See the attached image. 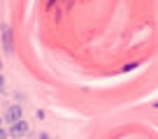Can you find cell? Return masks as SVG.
I'll return each mask as SVG.
<instances>
[{"mask_svg": "<svg viewBox=\"0 0 158 139\" xmlns=\"http://www.w3.org/2000/svg\"><path fill=\"white\" fill-rule=\"evenodd\" d=\"M2 46H5L7 56L14 54V40H12V28L10 26H2Z\"/></svg>", "mask_w": 158, "mask_h": 139, "instance_id": "6da1fadb", "label": "cell"}, {"mask_svg": "<svg viewBox=\"0 0 158 139\" xmlns=\"http://www.w3.org/2000/svg\"><path fill=\"white\" fill-rule=\"evenodd\" d=\"M2 90H5V77L0 74V93H2Z\"/></svg>", "mask_w": 158, "mask_h": 139, "instance_id": "277c9868", "label": "cell"}, {"mask_svg": "<svg viewBox=\"0 0 158 139\" xmlns=\"http://www.w3.org/2000/svg\"><path fill=\"white\" fill-rule=\"evenodd\" d=\"M21 116H23V109H21L19 104H14V107H10V109L5 111V121H7V123H12V125L19 123V121H23Z\"/></svg>", "mask_w": 158, "mask_h": 139, "instance_id": "7a4b0ae2", "label": "cell"}, {"mask_svg": "<svg viewBox=\"0 0 158 139\" xmlns=\"http://www.w3.org/2000/svg\"><path fill=\"white\" fill-rule=\"evenodd\" d=\"M26 132H28V123H26V121H19V123H14V125H12V130H10L12 137H23Z\"/></svg>", "mask_w": 158, "mask_h": 139, "instance_id": "3957f363", "label": "cell"}, {"mask_svg": "<svg viewBox=\"0 0 158 139\" xmlns=\"http://www.w3.org/2000/svg\"><path fill=\"white\" fill-rule=\"evenodd\" d=\"M37 139H51V137H49V134H47V132H42V134H40Z\"/></svg>", "mask_w": 158, "mask_h": 139, "instance_id": "5b68a950", "label": "cell"}, {"mask_svg": "<svg viewBox=\"0 0 158 139\" xmlns=\"http://www.w3.org/2000/svg\"><path fill=\"white\" fill-rule=\"evenodd\" d=\"M0 70H2V60H0Z\"/></svg>", "mask_w": 158, "mask_h": 139, "instance_id": "52a82bcc", "label": "cell"}, {"mask_svg": "<svg viewBox=\"0 0 158 139\" xmlns=\"http://www.w3.org/2000/svg\"><path fill=\"white\" fill-rule=\"evenodd\" d=\"M5 137H7V132H5L2 128H0V139H5Z\"/></svg>", "mask_w": 158, "mask_h": 139, "instance_id": "8992f818", "label": "cell"}]
</instances>
